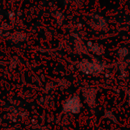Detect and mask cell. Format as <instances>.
I'll use <instances>...</instances> for the list:
<instances>
[{"mask_svg": "<svg viewBox=\"0 0 130 130\" xmlns=\"http://www.w3.org/2000/svg\"><path fill=\"white\" fill-rule=\"evenodd\" d=\"M77 69L87 75H99L105 70V64L98 60L84 59L76 64Z\"/></svg>", "mask_w": 130, "mask_h": 130, "instance_id": "6da1fadb", "label": "cell"}, {"mask_svg": "<svg viewBox=\"0 0 130 130\" xmlns=\"http://www.w3.org/2000/svg\"><path fill=\"white\" fill-rule=\"evenodd\" d=\"M89 26L92 29L100 31H108V24L104 17L100 15L94 14L93 15L90 20H89Z\"/></svg>", "mask_w": 130, "mask_h": 130, "instance_id": "7a4b0ae2", "label": "cell"}, {"mask_svg": "<svg viewBox=\"0 0 130 130\" xmlns=\"http://www.w3.org/2000/svg\"><path fill=\"white\" fill-rule=\"evenodd\" d=\"M87 47L88 51L91 52L92 54H93L96 56L103 55L105 52V49L103 48V47L98 43L88 42L87 43Z\"/></svg>", "mask_w": 130, "mask_h": 130, "instance_id": "3957f363", "label": "cell"}, {"mask_svg": "<svg viewBox=\"0 0 130 130\" xmlns=\"http://www.w3.org/2000/svg\"><path fill=\"white\" fill-rule=\"evenodd\" d=\"M74 48L75 53L78 54H88V49L87 44H85L82 40L79 38H75Z\"/></svg>", "mask_w": 130, "mask_h": 130, "instance_id": "277c9868", "label": "cell"}, {"mask_svg": "<svg viewBox=\"0 0 130 130\" xmlns=\"http://www.w3.org/2000/svg\"><path fill=\"white\" fill-rule=\"evenodd\" d=\"M80 100L77 96H74L72 98L69 99L66 103L64 105V107L66 109H69V110H72L73 112H74V110L76 109H79L80 107Z\"/></svg>", "mask_w": 130, "mask_h": 130, "instance_id": "5b68a950", "label": "cell"}, {"mask_svg": "<svg viewBox=\"0 0 130 130\" xmlns=\"http://www.w3.org/2000/svg\"><path fill=\"white\" fill-rule=\"evenodd\" d=\"M84 96L88 103H93L96 97V90L94 88L87 87L84 90Z\"/></svg>", "mask_w": 130, "mask_h": 130, "instance_id": "8992f818", "label": "cell"}, {"mask_svg": "<svg viewBox=\"0 0 130 130\" xmlns=\"http://www.w3.org/2000/svg\"><path fill=\"white\" fill-rule=\"evenodd\" d=\"M129 49L127 47H122L119 48V50L117 51V55L120 58H126V57L129 55Z\"/></svg>", "mask_w": 130, "mask_h": 130, "instance_id": "52a82bcc", "label": "cell"}, {"mask_svg": "<svg viewBox=\"0 0 130 130\" xmlns=\"http://www.w3.org/2000/svg\"><path fill=\"white\" fill-rule=\"evenodd\" d=\"M55 19H56L57 23H58L59 25H61V24L63 23V22H64V15H63V13L61 12H56Z\"/></svg>", "mask_w": 130, "mask_h": 130, "instance_id": "ba28073f", "label": "cell"}, {"mask_svg": "<svg viewBox=\"0 0 130 130\" xmlns=\"http://www.w3.org/2000/svg\"><path fill=\"white\" fill-rule=\"evenodd\" d=\"M64 2H66V3H70L73 1V0H64Z\"/></svg>", "mask_w": 130, "mask_h": 130, "instance_id": "9c48e42d", "label": "cell"}, {"mask_svg": "<svg viewBox=\"0 0 130 130\" xmlns=\"http://www.w3.org/2000/svg\"><path fill=\"white\" fill-rule=\"evenodd\" d=\"M129 25H130V19H129Z\"/></svg>", "mask_w": 130, "mask_h": 130, "instance_id": "30bf717a", "label": "cell"}, {"mask_svg": "<svg viewBox=\"0 0 130 130\" xmlns=\"http://www.w3.org/2000/svg\"><path fill=\"white\" fill-rule=\"evenodd\" d=\"M129 62H130V60H129Z\"/></svg>", "mask_w": 130, "mask_h": 130, "instance_id": "8fae6325", "label": "cell"}]
</instances>
